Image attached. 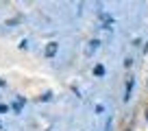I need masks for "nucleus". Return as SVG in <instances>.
Segmentation results:
<instances>
[{
  "label": "nucleus",
  "mask_w": 148,
  "mask_h": 131,
  "mask_svg": "<svg viewBox=\"0 0 148 131\" xmlns=\"http://www.w3.org/2000/svg\"><path fill=\"white\" fill-rule=\"evenodd\" d=\"M146 118H148V114H146Z\"/></svg>",
  "instance_id": "obj_5"
},
{
  "label": "nucleus",
  "mask_w": 148,
  "mask_h": 131,
  "mask_svg": "<svg viewBox=\"0 0 148 131\" xmlns=\"http://www.w3.org/2000/svg\"><path fill=\"white\" fill-rule=\"evenodd\" d=\"M57 50H59V44L50 42V44L46 46V57H55V55H57Z\"/></svg>",
  "instance_id": "obj_1"
},
{
  "label": "nucleus",
  "mask_w": 148,
  "mask_h": 131,
  "mask_svg": "<svg viewBox=\"0 0 148 131\" xmlns=\"http://www.w3.org/2000/svg\"><path fill=\"white\" fill-rule=\"evenodd\" d=\"M0 85H5V81H2V79H0Z\"/></svg>",
  "instance_id": "obj_4"
},
{
  "label": "nucleus",
  "mask_w": 148,
  "mask_h": 131,
  "mask_svg": "<svg viewBox=\"0 0 148 131\" xmlns=\"http://www.w3.org/2000/svg\"><path fill=\"white\" fill-rule=\"evenodd\" d=\"M94 72H96V77H102V74H105V68H102V66H96Z\"/></svg>",
  "instance_id": "obj_2"
},
{
  "label": "nucleus",
  "mask_w": 148,
  "mask_h": 131,
  "mask_svg": "<svg viewBox=\"0 0 148 131\" xmlns=\"http://www.w3.org/2000/svg\"><path fill=\"white\" fill-rule=\"evenodd\" d=\"M131 90H133V81L126 83V101H129V96H131Z\"/></svg>",
  "instance_id": "obj_3"
}]
</instances>
